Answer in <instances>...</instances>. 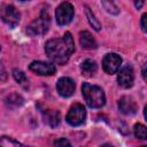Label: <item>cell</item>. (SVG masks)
Masks as SVG:
<instances>
[{
  "mask_svg": "<svg viewBox=\"0 0 147 147\" xmlns=\"http://www.w3.org/2000/svg\"><path fill=\"white\" fill-rule=\"evenodd\" d=\"M85 11H86V17H87V20H88L90 24L92 25V28H93L95 31H100V30H101V24H100V22L95 18V16H94L93 11H92L88 7H86Z\"/></svg>",
  "mask_w": 147,
  "mask_h": 147,
  "instance_id": "17",
  "label": "cell"
},
{
  "mask_svg": "<svg viewBox=\"0 0 147 147\" xmlns=\"http://www.w3.org/2000/svg\"><path fill=\"white\" fill-rule=\"evenodd\" d=\"M118 108L125 115H133L138 110V106H137L136 101L131 96H127V95L122 96L119 99V101H118Z\"/></svg>",
  "mask_w": 147,
  "mask_h": 147,
  "instance_id": "11",
  "label": "cell"
},
{
  "mask_svg": "<svg viewBox=\"0 0 147 147\" xmlns=\"http://www.w3.org/2000/svg\"><path fill=\"white\" fill-rule=\"evenodd\" d=\"M142 77L146 80V65H144V68H142Z\"/></svg>",
  "mask_w": 147,
  "mask_h": 147,
  "instance_id": "25",
  "label": "cell"
},
{
  "mask_svg": "<svg viewBox=\"0 0 147 147\" xmlns=\"http://www.w3.org/2000/svg\"><path fill=\"white\" fill-rule=\"evenodd\" d=\"M54 147H72V146H71V144L69 142L68 139L60 138V139L55 140V142H54Z\"/></svg>",
  "mask_w": 147,
  "mask_h": 147,
  "instance_id": "21",
  "label": "cell"
},
{
  "mask_svg": "<svg viewBox=\"0 0 147 147\" xmlns=\"http://www.w3.org/2000/svg\"><path fill=\"white\" fill-rule=\"evenodd\" d=\"M101 5H102V6L105 7V9H106L108 13H110V14L116 15V14L119 13V9L117 8V6H116L114 2H111V1H101Z\"/></svg>",
  "mask_w": 147,
  "mask_h": 147,
  "instance_id": "20",
  "label": "cell"
},
{
  "mask_svg": "<svg viewBox=\"0 0 147 147\" xmlns=\"http://www.w3.org/2000/svg\"><path fill=\"white\" fill-rule=\"evenodd\" d=\"M65 119H67V122H68L71 126L82 125V124L85 122V119H86V110H85L84 106L80 105V103L74 105V106L69 109Z\"/></svg>",
  "mask_w": 147,
  "mask_h": 147,
  "instance_id": "5",
  "label": "cell"
},
{
  "mask_svg": "<svg viewBox=\"0 0 147 147\" xmlns=\"http://www.w3.org/2000/svg\"><path fill=\"white\" fill-rule=\"evenodd\" d=\"M121 63H122V59L119 55H117L115 53H109V54L105 55V57L102 60V68L107 74L113 75L118 71Z\"/></svg>",
  "mask_w": 147,
  "mask_h": 147,
  "instance_id": "7",
  "label": "cell"
},
{
  "mask_svg": "<svg viewBox=\"0 0 147 147\" xmlns=\"http://www.w3.org/2000/svg\"><path fill=\"white\" fill-rule=\"evenodd\" d=\"M29 69L39 76H52L56 71V68L53 63L44 61H33L29 65Z\"/></svg>",
  "mask_w": 147,
  "mask_h": 147,
  "instance_id": "8",
  "label": "cell"
},
{
  "mask_svg": "<svg viewBox=\"0 0 147 147\" xmlns=\"http://www.w3.org/2000/svg\"><path fill=\"white\" fill-rule=\"evenodd\" d=\"M101 147H113V146H111L110 144H105V145H102Z\"/></svg>",
  "mask_w": 147,
  "mask_h": 147,
  "instance_id": "26",
  "label": "cell"
},
{
  "mask_svg": "<svg viewBox=\"0 0 147 147\" xmlns=\"http://www.w3.org/2000/svg\"><path fill=\"white\" fill-rule=\"evenodd\" d=\"M75 88H76L75 82L69 77H61L57 80L56 90H57L59 94L61 96H63V98L71 96L74 94V92H75Z\"/></svg>",
  "mask_w": 147,
  "mask_h": 147,
  "instance_id": "9",
  "label": "cell"
},
{
  "mask_svg": "<svg viewBox=\"0 0 147 147\" xmlns=\"http://www.w3.org/2000/svg\"><path fill=\"white\" fill-rule=\"evenodd\" d=\"M13 76H14L15 80H16L20 85H22L24 88H26V87L29 86V79H28V77L25 76V74H24L22 70L14 69V70H13Z\"/></svg>",
  "mask_w": 147,
  "mask_h": 147,
  "instance_id": "16",
  "label": "cell"
},
{
  "mask_svg": "<svg viewBox=\"0 0 147 147\" xmlns=\"http://www.w3.org/2000/svg\"><path fill=\"white\" fill-rule=\"evenodd\" d=\"M44 121L46 124H48L52 127H55L60 124V113L54 109H48L44 111Z\"/></svg>",
  "mask_w": 147,
  "mask_h": 147,
  "instance_id": "13",
  "label": "cell"
},
{
  "mask_svg": "<svg viewBox=\"0 0 147 147\" xmlns=\"http://www.w3.org/2000/svg\"><path fill=\"white\" fill-rule=\"evenodd\" d=\"M47 56L55 63L64 64L70 55L75 52V44L70 32H65L63 37L51 39L45 45Z\"/></svg>",
  "mask_w": 147,
  "mask_h": 147,
  "instance_id": "1",
  "label": "cell"
},
{
  "mask_svg": "<svg viewBox=\"0 0 147 147\" xmlns=\"http://www.w3.org/2000/svg\"><path fill=\"white\" fill-rule=\"evenodd\" d=\"M79 42L84 49H95L98 47L95 39L88 31H83L79 33Z\"/></svg>",
  "mask_w": 147,
  "mask_h": 147,
  "instance_id": "12",
  "label": "cell"
},
{
  "mask_svg": "<svg viewBox=\"0 0 147 147\" xmlns=\"http://www.w3.org/2000/svg\"><path fill=\"white\" fill-rule=\"evenodd\" d=\"M6 103L9 107H18L23 103V99L17 93H13V94H10L6 98Z\"/></svg>",
  "mask_w": 147,
  "mask_h": 147,
  "instance_id": "18",
  "label": "cell"
},
{
  "mask_svg": "<svg viewBox=\"0 0 147 147\" xmlns=\"http://www.w3.org/2000/svg\"><path fill=\"white\" fill-rule=\"evenodd\" d=\"M74 6L70 2H62L55 9V18L59 25H67L74 18Z\"/></svg>",
  "mask_w": 147,
  "mask_h": 147,
  "instance_id": "4",
  "label": "cell"
},
{
  "mask_svg": "<svg viewBox=\"0 0 147 147\" xmlns=\"http://www.w3.org/2000/svg\"><path fill=\"white\" fill-rule=\"evenodd\" d=\"M80 69H82V72L85 75V76H92L95 74L96 69H98V65H96V62L94 60H91V59H87L85 60L82 65H80Z\"/></svg>",
  "mask_w": 147,
  "mask_h": 147,
  "instance_id": "14",
  "label": "cell"
},
{
  "mask_svg": "<svg viewBox=\"0 0 147 147\" xmlns=\"http://www.w3.org/2000/svg\"><path fill=\"white\" fill-rule=\"evenodd\" d=\"M133 79H134V75L131 67H124L123 69L119 70L117 76V82L122 87L124 88L131 87L133 85Z\"/></svg>",
  "mask_w": 147,
  "mask_h": 147,
  "instance_id": "10",
  "label": "cell"
},
{
  "mask_svg": "<svg viewBox=\"0 0 147 147\" xmlns=\"http://www.w3.org/2000/svg\"><path fill=\"white\" fill-rule=\"evenodd\" d=\"M0 17L10 28L16 26L20 22V13L11 5H3L0 8Z\"/></svg>",
  "mask_w": 147,
  "mask_h": 147,
  "instance_id": "6",
  "label": "cell"
},
{
  "mask_svg": "<svg viewBox=\"0 0 147 147\" xmlns=\"http://www.w3.org/2000/svg\"><path fill=\"white\" fill-rule=\"evenodd\" d=\"M142 5H144V1H136V2H134V6H136L138 9H139Z\"/></svg>",
  "mask_w": 147,
  "mask_h": 147,
  "instance_id": "24",
  "label": "cell"
},
{
  "mask_svg": "<svg viewBox=\"0 0 147 147\" xmlns=\"http://www.w3.org/2000/svg\"><path fill=\"white\" fill-rule=\"evenodd\" d=\"M51 25V16L48 14V10L42 9L40 13V16L32 21L28 28H26V33L29 36H40L44 34L48 31Z\"/></svg>",
  "mask_w": 147,
  "mask_h": 147,
  "instance_id": "3",
  "label": "cell"
},
{
  "mask_svg": "<svg viewBox=\"0 0 147 147\" xmlns=\"http://www.w3.org/2000/svg\"><path fill=\"white\" fill-rule=\"evenodd\" d=\"M6 79H7V72H6V70H5L3 64L0 63V80L5 82Z\"/></svg>",
  "mask_w": 147,
  "mask_h": 147,
  "instance_id": "22",
  "label": "cell"
},
{
  "mask_svg": "<svg viewBox=\"0 0 147 147\" xmlns=\"http://www.w3.org/2000/svg\"><path fill=\"white\" fill-rule=\"evenodd\" d=\"M146 17H147V14H144L142 16H141V29H142V31L144 32H146L147 31V26H146Z\"/></svg>",
  "mask_w": 147,
  "mask_h": 147,
  "instance_id": "23",
  "label": "cell"
},
{
  "mask_svg": "<svg viewBox=\"0 0 147 147\" xmlns=\"http://www.w3.org/2000/svg\"><path fill=\"white\" fill-rule=\"evenodd\" d=\"M82 93L87 106L91 108H101L106 102V96L102 88L96 85L84 83L82 86Z\"/></svg>",
  "mask_w": 147,
  "mask_h": 147,
  "instance_id": "2",
  "label": "cell"
},
{
  "mask_svg": "<svg viewBox=\"0 0 147 147\" xmlns=\"http://www.w3.org/2000/svg\"><path fill=\"white\" fill-rule=\"evenodd\" d=\"M0 147H31V146L23 145L22 142H18L17 140H15L13 138L3 136L0 138Z\"/></svg>",
  "mask_w": 147,
  "mask_h": 147,
  "instance_id": "15",
  "label": "cell"
},
{
  "mask_svg": "<svg viewBox=\"0 0 147 147\" xmlns=\"http://www.w3.org/2000/svg\"><path fill=\"white\" fill-rule=\"evenodd\" d=\"M134 136L139 139H146L147 138V130L146 126L138 123L134 125Z\"/></svg>",
  "mask_w": 147,
  "mask_h": 147,
  "instance_id": "19",
  "label": "cell"
}]
</instances>
